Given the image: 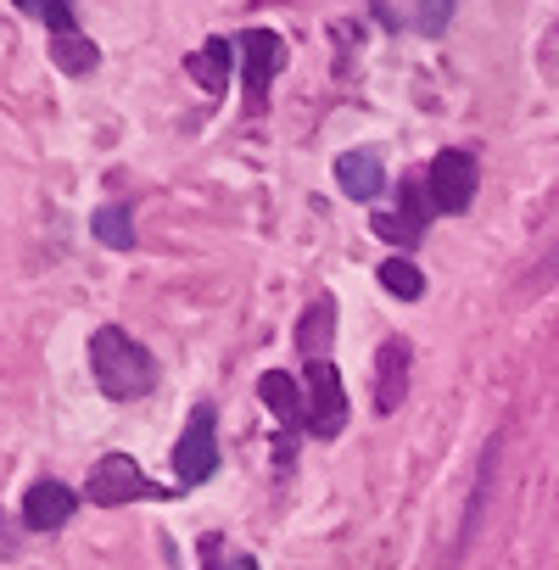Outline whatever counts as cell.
<instances>
[{"label":"cell","mask_w":559,"mask_h":570,"mask_svg":"<svg viewBox=\"0 0 559 570\" xmlns=\"http://www.w3.org/2000/svg\"><path fill=\"white\" fill-rule=\"evenodd\" d=\"M90 375L112 403H129V397H146L157 386V358L135 336H124L118 325H101L90 336Z\"/></svg>","instance_id":"6da1fadb"},{"label":"cell","mask_w":559,"mask_h":570,"mask_svg":"<svg viewBox=\"0 0 559 570\" xmlns=\"http://www.w3.org/2000/svg\"><path fill=\"white\" fill-rule=\"evenodd\" d=\"M347 425V392H342V375L331 358H314L308 364V381H303V431H314L320 442L342 436Z\"/></svg>","instance_id":"7a4b0ae2"},{"label":"cell","mask_w":559,"mask_h":570,"mask_svg":"<svg viewBox=\"0 0 559 570\" xmlns=\"http://www.w3.org/2000/svg\"><path fill=\"white\" fill-rule=\"evenodd\" d=\"M218 470V425H213V409L196 403L179 442H174V481L179 487H202L207 475Z\"/></svg>","instance_id":"3957f363"},{"label":"cell","mask_w":559,"mask_h":570,"mask_svg":"<svg viewBox=\"0 0 559 570\" xmlns=\"http://www.w3.org/2000/svg\"><path fill=\"white\" fill-rule=\"evenodd\" d=\"M475 185H481V168H475L470 151H437L431 168H425V196H431L437 213H470Z\"/></svg>","instance_id":"277c9868"},{"label":"cell","mask_w":559,"mask_h":570,"mask_svg":"<svg viewBox=\"0 0 559 570\" xmlns=\"http://www.w3.org/2000/svg\"><path fill=\"white\" fill-rule=\"evenodd\" d=\"M157 487L140 475V464L129 459V453H107L96 470H90V481H85V498L96 503V509H118V503H135V498H151Z\"/></svg>","instance_id":"5b68a950"},{"label":"cell","mask_w":559,"mask_h":570,"mask_svg":"<svg viewBox=\"0 0 559 570\" xmlns=\"http://www.w3.org/2000/svg\"><path fill=\"white\" fill-rule=\"evenodd\" d=\"M409 392V342H381L375 353V414H398Z\"/></svg>","instance_id":"8992f818"},{"label":"cell","mask_w":559,"mask_h":570,"mask_svg":"<svg viewBox=\"0 0 559 570\" xmlns=\"http://www.w3.org/2000/svg\"><path fill=\"white\" fill-rule=\"evenodd\" d=\"M73 509H79L73 487H62V481H35L29 498H23V525H29V531H57V525H68Z\"/></svg>","instance_id":"52a82bcc"},{"label":"cell","mask_w":559,"mask_h":570,"mask_svg":"<svg viewBox=\"0 0 559 570\" xmlns=\"http://www.w3.org/2000/svg\"><path fill=\"white\" fill-rule=\"evenodd\" d=\"M336 185H342L347 202H375L386 190V168H381L375 151H342L336 157Z\"/></svg>","instance_id":"ba28073f"},{"label":"cell","mask_w":559,"mask_h":570,"mask_svg":"<svg viewBox=\"0 0 559 570\" xmlns=\"http://www.w3.org/2000/svg\"><path fill=\"white\" fill-rule=\"evenodd\" d=\"M241 51H246V90H252V101H263L268 79L280 73V62H286V46H280V35L252 29V35L241 40Z\"/></svg>","instance_id":"9c48e42d"},{"label":"cell","mask_w":559,"mask_h":570,"mask_svg":"<svg viewBox=\"0 0 559 570\" xmlns=\"http://www.w3.org/2000/svg\"><path fill=\"white\" fill-rule=\"evenodd\" d=\"M403 213H375V235H386V240H398V246H414L420 240V229H425V218L437 213L431 202H420V185H403Z\"/></svg>","instance_id":"30bf717a"},{"label":"cell","mask_w":559,"mask_h":570,"mask_svg":"<svg viewBox=\"0 0 559 570\" xmlns=\"http://www.w3.org/2000/svg\"><path fill=\"white\" fill-rule=\"evenodd\" d=\"M257 392H263L268 414L280 420V431H286V436H292V425H303V392H297V381H292L286 370H268V375L257 381Z\"/></svg>","instance_id":"8fae6325"},{"label":"cell","mask_w":559,"mask_h":570,"mask_svg":"<svg viewBox=\"0 0 559 570\" xmlns=\"http://www.w3.org/2000/svg\"><path fill=\"white\" fill-rule=\"evenodd\" d=\"M90 235H96L101 246H112V252H129V246H135V218H129V207H124V202L96 207V213H90Z\"/></svg>","instance_id":"7c38bea8"},{"label":"cell","mask_w":559,"mask_h":570,"mask_svg":"<svg viewBox=\"0 0 559 570\" xmlns=\"http://www.w3.org/2000/svg\"><path fill=\"white\" fill-rule=\"evenodd\" d=\"M331 325H336V303H331V297H320V303L303 314V325H297V347H303V358H308V364H314V358H325Z\"/></svg>","instance_id":"4fadbf2b"},{"label":"cell","mask_w":559,"mask_h":570,"mask_svg":"<svg viewBox=\"0 0 559 570\" xmlns=\"http://www.w3.org/2000/svg\"><path fill=\"white\" fill-rule=\"evenodd\" d=\"M381 285H386L392 297H403V303H420V297H425V274H420L409 257H386V263H381Z\"/></svg>","instance_id":"5bb4252c"},{"label":"cell","mask_w":559,"mask_h":570,"mask_svg":"<svg viewBox=\"0 0 559 570\" xmlns=\"http://www.w3.org/2000/svg\"><path fill=\"white\" fill-rule=\"evenodd\" d=\"M190 73H196L202 90H224V79H229V46H224V40H207V46L190 57Z\"/></svg>","instance_id":"9a60e30c"},{"label":"cell","mask_w":559,"mask_h":570,"mask_svg":"<svg viewBox=\"0 0 559 570\" xmlns=\"http://www.w3.org/2000/svg\"><path fill=\"white\" fill-rule=\"evenodd\" d=\"M18 7H23L35 23H46L57 40H68V35H73V0H18Z\"/></svg>","instance_id":"2e32d148"},{"label":"cell","mask_w":559,"mask_h":570,"mask_svg":"<svg viewBox=\"0 0 559 570\" xmlns=\"http://www.w3.org/2000/svg\"><path fill=\"white\" fill-rule=\"evenodd\" d=\"M453 18V0H414V29L420 35H442Z\"/></svg>","instance_id":"e0dca14e"},{"label":"cell","mask_w":559,"mask_h":570,"mask_svg":"<svg viewBox=\"0 0 559 570\" xmlns=\"http://www.w3.org/2000/svg\"><path fill=\"white\" fill-rule=\"evenodd\" d=\"M57 62H62L68 73H90V68H96V46H85L79 35H68V40H57Z\"/></svg>","instance_id":"ac0fdd59"},{"label":"cell","mask_w":559,"mask_h":570,"mask_svg":"<svg viewBox=\"0 0 559 570\" xmlns=\"http://www.w3.org/2000/svg\"><path fill=\"white\" fill-rule=\"evenodd\" d=\"M224 570H257V559H246V553H229V559H224Z\"/></svg>","instance_id":"d6986e66"},{"label":"cell","mask_w":559,"mask_h":570,"mask_svg":"<svg viewBox=\"0 0 559 570\" xmlns=\"http://www.w3.org/2000/svg\"><path fill=\"white\" fill-rule=\"evenodd\" d=\"M553 268H559V257H553Z\"/></svg>","instance_id":"ffe728a7"}]
</instances>
